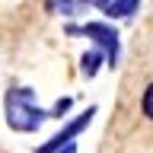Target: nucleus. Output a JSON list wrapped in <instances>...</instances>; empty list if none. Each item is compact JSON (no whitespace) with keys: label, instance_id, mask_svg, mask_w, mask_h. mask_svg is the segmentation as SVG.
I'll return each mask as SVG.
<instances>
[{"label":"nucleus","instance_id":"7ed1b4c3","mask_svg":"<svg viewBox=\"0 0 153 153\" xmlns=\"http://www.w3.org/2000/svg\"><path fill=\"white\" fill-rule=\"evenodd\" d=\"M93 118H96V105H86V108L76 115V118H70V121H67L64 128L54 134V137H48L45 143H38L32 153H61L67 143H76V137H80V134H83L86 128L93 124Z\"/></svg>","mask_w":153,"mask_h":153},{"label":"nucleus","instance_id":"39448f33","mask_svg":"<svg viewBox=\"0 0 153 153\" xmlns=\"http://www.w3.org/2000/svg\"><path fill=\"white\" fill-rule=\"evenodd\" d=\"M86 7H93V0H45V10L54 16H76Z\"/></svg>","mask_w":153,"mask_h":153},{"label":"nucleus","instance_id":"6e6552de","mask_svg":"<svg viewBox=\"0 0 153 153\" xmlns=\"http://www.w3.org/2000/svg\"><path fill=\"white\" fill-rule=\"evenodd\" d=\"M70 108H74V99H70V96H61L54 102V108H51V118H61V115L70 112Z\"/></svg>","mask_w":153,"mask_h":153},{"label":"nucleus","instance_id":"0eeeda50","mask_svg":"<svg viewBox=\"0 0 153 153\" xmlns=\"http://www.w3.org/2000/svg\"><path fill=\"white\" fill-rule=\"evenodd\" d=\"M140 108H143V115L153 121V80L147 83V89H143V96H140Z\"/></svg>","mask_w":153,"mask_h":153},{"label":"nucleus","instance_id":"423d86ee","mask_svg":"<svg viewBox=\"0 0 153 153\" xmlns=\"http://www.w3.org/2000/svg\"><path fill=\"white\" fill-rule=\"evenodd\" d=\"M102 64H108V57H105V51H99V48H89V51L80 57V70H83V76H96Z\"/></svg>","mask_w":153,"mask_h":153},{"label":"nucleus","instance_id":"20e7f679","mask_svg":"<svg viewBox=\"0 0 153 153\" xmlns=\"http://www.w3.org/2000/svg\"><path fill=\"white\" fill-rule=\"evenodd\" d=\"M96 10H102L108 19H131L140 7V0H93Z\"/></svg>","mask_w":153,"mask_h":153},{"label":"nucleus","instance_id":"1a4fd4ad","mask_svg":"<svg viewBox=\"0 0 153 153\" xmlns=\"http://www.w3.org/2000/svg\"><path fill=\"white\" fill-rule=\"evenodd\" d=\"M61 153H76V143H67V147H64Z\"/></svg>","mask_w":153,"mask_h":153},{"label":"nucleus","instance_id":"f257e3e1","mask_svg":"<svg viewBox=\"0 0 153 153\" xmlns=\"http://www.w3.org/2000/svg\"><path fill=\"white\" fill-rule=\"evenodd\" d=\"M3 118H7V124L13 131L32 134L51 118V108H42L29 86H7V93H3Z\"/></svg>","mask_w":153,"mask_h":153},{"label":"nucleus","instance_id":"f03ea898","mask_svg":"<svg viewBox=\"0 0 153 153\" xmlns=\"http://www.w3.org/2000/svg\"><path fill=\"white\" fill-rule=\"evenodd\" d=\"M64 35H83L93 42V48L105 51L108 57V67H118L121 61V35H118V29L112 22H83V26H64Z\"/></svg>","mask_w":153,"mask_h":153}]
</instances>
